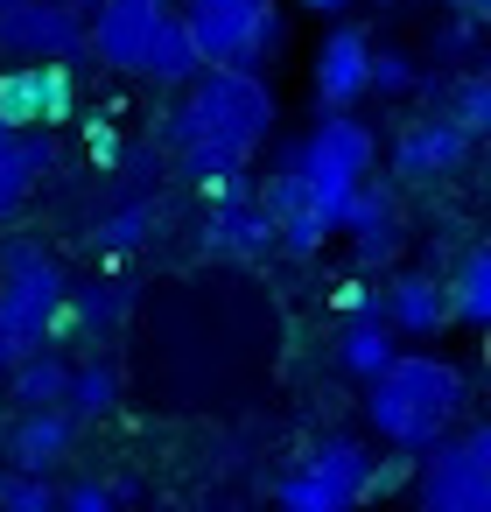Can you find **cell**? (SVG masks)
<instances>
[{"instance_id": "obj_1", "label": "cell", "mask_w": 491, "mask_h": 512, "mask_svg": "<svg viewBox=\"0 0 491 512\" xmlns=\"http://www.w3.org/2000/svg\"><path fill=\"white\" fill-rule=\"evenodd\" d=\"M274 85L246 64H197L183 78V99L162 120V155L190 183H218L253 169L260 141L274 134Z\"/></svg>"}, {"instance_id": "obj_2", "label": "cell", "mask_w": 491, "mask_h": 512, "mask_svg": "<svg viewBox=\"0 0 491 512\" xmlns=\"http://www.w3.org/2000/svg\"><path fill=\"white\" fill-rule=\"evenodd\" d=\"M463 407H470V372L435 351H393L365 379V421L400 456H421L428 442H442L463 421Z\"/></svg>"}, {"instance_id": "obj_3", "label": "cell", "mask_w": 491, "mask_h": 512, "mask_svg": "<svg viewBox=\"0 0 491 512\" xmlns=\"http://www.w3.org/2000/svg\"><path fill=\"white\" fill-rule=\"evenodd\" d=\"M85 50L120 78H155V85H183L197 71L176 0H99L85 15Z\"/></svg>"}, {"instance_id": "obj_4", "label": "cell", "mask_w": 491, "mask_h": 512, "mask_svg": "<svg viewBox=\"0 0 491 512\" xmlns=\"http://www.w3.org/2000/svg\"><path fill=\"white\" fill-rule=\"evenodd\" d=\"M281 162L302 176V190H309V204H316L323 232H337V218H344L351 190H358V183L372 176V162H379V134H372L358 113H323L302 141H288V148H281Z\"/></svg>"}, {"instance_id": "obj_5", "label": "cell", "mask_w": 491, "mask_h": 512, "mask_svg": "<svg viewBox=\"0 0 491 512\" xmlns=\"http://www.w3.org/2000/svg\"><path fill=\"white\" fill-rule=\"evenodd\" d=\"M64 267L43 239H8L0 246V372L50 344V316L64 302Z\"/></svg>"}, {"instance_id": "obj_6", "label": "cell", "mask_w": 491, "mask_h": 512, "mask_svg": "<svg viewBox=\"0 0 491 512\" xmlns=\"http://www.w3.org/2000/svg\"><path fill=\"white\" fill-rule=\"evenodd\" d=\"M197 64H246L260 71L281 43H288V22L274 0H183L176 8Z\"/></svg>"}, {"instance_id": "obj_7", "label": "cell", "mask_w": 491, "mask_h": 512, "mask_svg": "<svg viewBox=\"0 0 491 512\" xmlns=\"http://www.w3.org/2000/svg\"><path fill=\"white\" fill-rule=\"evenodd\" d=\"M414 512H491V428H449L421 449L414 470Z\"/></svg>"}, {"instance_id": "obj_8", "label": "cell", "mask_w": 491, "mask_h": 512, "mask_svg": "<svg viewBox=\"0 0 491 512\" xmlns=\"http://www.w3.org/2000/svg\"><path fill=\"white\" fill-rule=\"evenodd\" d=\"M365 470H372L365 442L358 435H330L274 484V505L281 512H358L365 505Z\"/></svg>"}, {"instance_id": "obj_9", "label": "cell", "mask_w": 491, "mask_h": 512, "mask_svg": "<svg viewBox=\"0 0 491 512\" xmlns=\"http://www.w3.org/2000/svg\"><path fill=\"white\" fill-rule=\"evenodd\" d=\"M0 50L15 64H71L85 57V15L71 0H8L0 8Z\"/></svg>"}, {"instance_id": "obj_10", "label": "cell", "mask_w": 491, "mask_h": 512, "mask_svg": "<svg viewBox=\"0 0 491 512\" xmlns=\"http://www.w3.org/2000/svg\"><path fill=\"white\" fill-rule=\"evenodd\" d=\"M211 197V218H204V253L218 260H267L274 253V225L253 197V169L239 176H218V183H197Z\"/></svg>"}, {"instance_id": "obj_11", "label": "cell", "mask_w": 491, "mask_h": 512, "mask_svg": "<svg viewBox=\"0 0 491 512\" xmlns=\"http://www.w3.org/2000/svg\"><path fill=\"white\" fill-rule=\"evenodd\" d=\"M78 113V78L71 64H15L0 71V120H8L15 134L29 127H57Z\"/></svg>"}, {"instance_id": "obj_12", "label": "cell", "mask_w": 491, "mask_h": 512, "mask_svg": "<svg viewBox=\"0 0 491 512\" xmlns=\"http://www.w3.org/2000/svg\"><path fill=\"white\" fill-rule=\"evenodd\" d=\"M337 232H351L358 267H393V260H400V246H407V211H400V190L365 176V183L351 190V204H344Z\"/></svg>"}, {"instance_id": "obj_13", "label": "cell", "mask_w": 491, "mask_h": 512, "mask_svg": "<svg viewBox=\"0 0 491 512\" xmlns=\"http://www.w3.org/2000/svg\"><path fill=\"white\" fill-rule=\"evenodd\" d=\"M470 134L449 120V113H428V120H414V127H400L393 134V176H407V183H442V176H456L463 162H470Z\"/></svg>"}, {"instance_id": "obj_14", "label": "cell", "mask_w": 491, "mask_h": 512, "mask_svg": "<svg viewBox=\"0 0 491 512\" xmlns=\"http://www.w3.org/2000/svg\"><path fill=\"white\" fill-rule=\"evenodd\" d=\"M365 64H372V36H365L358 22H337V29L323 36L316 64H309V78H316V113H351V106L365 99Z\"/></svg>"}, {"instance_id": "obj_15", "label": "cell", "mask_w": 491, "mask_h": 512, "mask_svg": "<svg viewBox=\"0 0 491 512\" xmlns=\"http://www.w3.org/2000/svg\"><path fill=\"white\" fill-rule=\"evenodd\" d=\"M379 323L393 337H435L449 323V295H442V274H393L379 288Z\"/></svg>"}, {"instance_id": "obj_16", "label": "cell", "mask_w": 491, "mask_h": 512, "mask_svg": "<svg viewBox=\"0 0 491 512\" xmlns=\"http://www.w3.org/2000/svg\"><path fill=\"white\" fill-rule=\"evenodd\" d=\"M50 169H57L50 127H29V134H15V141H0V225H15V218L29 211V190H36Z\"/></svg>"}, {"instance_id": "obj_17", "label": "cell", "mask_w": 491, "mask_h": 512, "mask_svg": "<svg viewBox=\"0 0 491 512\" xmlns=\"http://www.w3.org/2000/svg\"><path fill=\"white\" fill-rule=\"evenodd\" d=\"M78 442V414L71 407H22V421L8 428V456L15 470H57Z\"/></svg>"}, {"instance_id": "obj_18", "label": "cell", "mask_w": 491, "mask_h": 512, "mask_svg": "<svg viewBox=\"0 0 491 512\" xmlns=\"http://www.w3.org/2000/svg\"><path fill=\"white\" fill-rule=\"evenodd\" d=\"M64 386H71V358L57 344H36L29 358L8 365V393L15 407H64Z\"/></svg>"}, {"instance_id": "obj_19", "label": "cell", "mask_w": 491, "mask_h": 512, "mask_svg": "<svg viewBox=\"0 0 491 512\" xmlns=\"http://www.w3.org/2000/svg\"><path fill=\"white\" fill-rule=\"evenodd\" d=\"M442 295H449V323L484 330L491 323V246H463V260L442 281Z\"/></svg>"}, {"instance_id": "obj_20", "label": "cell", "mask_w": 491, "mask_h": 512, "mask_svg": "<svg viewBox=\"0 0 491 512\" xmlns=\"http://www.w3.org/2000/svg\"><path fill=\"white\" fill-rule=\"evenodd\" d=\"M386 358H393V330L379 323V302H372V309H351L344 330H337V365H344L351 379H372Z\"/></svg>"}, {"instance_id": "obj_21", "label": "cell", "mask_w": 491, "mask_h": 512, "mask_svg": "<svg viewBox=\"0 0 491 512\" xmlns=\"http://www.w3.org/2000/svg\"><path fill=\"white\" fill-rule=\"evenodd\" d=\"M155 225H162V211H155V197H120V211H106L99 218V232H92V246L99 253H141L148 239H155Z\"/></svg>"}, {"instance_id": "obj_22", "label": "cell", "mask_w": 491, "mask_h": 512, "mask_svg": "<svg viewBox=\"0 0 491 512\" xmlns=\"http://www.w3.org/2000/svg\"><path fill=\"white\" fill-rule=\"evenodd\" d=\"M64 407H71L78 421H99V414H113V407H120V365H113V358H85V365H71Z\"/></svg>"}, {"instance_id": "obj_23", "label": "cell", "mask_w": 491, "mask_h": 512, "mask_svg": "<svg viewBox=\"0 0 491 512\" xmlns=\"http://www.w3.org/2000/svg\"><path fill=\"white\" fill-rule=\"evenodd\" d=\"M0 512H57L50 470H8L0 477Z\"/></svg>"}, {"instance_id": "obj_24", "label": "cell", "mask_w": 491, "mask_h": 512, "mask_svg": "<svg viewBox=\"0 0 491 512\" xmlns=\"http://www.w3.org/2000/svg\"><path fill=\"white\" fill-rule=\"evenodd\" d=\"M449 120L477 141V134H491V78L484 71H463L456 78V106H449Z\"/></svg>"}, {"instance_id": "obj_25", "label": "cell", "mask_w": 491, "mask_h": 512, "mask_svg": "<svg viewBox=\"0 0 491 512\" xmlns=\"http://www.w3.org/2000/svg\"><path fill=\"white\" fill-rule=\"evenodd\" d=\"M120 498H134L127 477H78L71 491H57V512H120Z\"/></svg>"}, {"instance_id": "obj_26", "label": "cell", "mask_w": 491, "mask_h": 512, "mask_svg": "<svg viewBox=\"0 0 491 512\" xmlns=\"http://www.w3.org/2000/svg\"><path fill=\"white\" fill-rule=\"evenodd\" d=\"M365 92H386V99L414 92V57H400V50H372V64H365Z\"/></svg>"}, {"instance_id": "obj_27", "label": "cell", "mask_w": 491, "mask_h": 512, "mask_svg": "<svg viewBox=\"0 0 491 512\" xmlns=\"http://www.w3.org/2000/svg\"><path fill=\"white\" fill-rule=\"evenodd\" d=\"M113 162H120L127 190H148V183L162 176V148H127V155H113Z\"/></svg>"}, {"instance_id": "obj_28", "label": "cell", "mask_w": 491, "mask_h": 512, "mask_svg": "<svg viewBox=\"0 0 491 512\" xmlns=\"http://www.w3.org/2000/svg\"><path fill=\"white\" fill-rule=\"evenodd\" d=\"M302 8H316V15H344L351 0H302Z\"/></svg>"}, {"instance_id": "obj_29", "label": "cell", "mask_w": 491, "mask_h": 512, "mask_svg": "<svg viewBox=\"0 0 491 512\" xmlns=\"http://www.w3.org/2000/svg\"><path fill=\"white\" fill-rule=\"evenodd\" d=\"M456 8H463V15H484V8H491V0H456Z\"/></svg>"}, {"instance_id": "obj_30", "label": "cell", "mask_w": 491, "mask_h": 512, "mask_svg": "<svg viewBox=\"0 0 491 512\" xmlns=\"http://www.w3.org/2000/svg\"><path fill=\"white\" fill-rule=\"evenodd\" d=\"M71 8H78V15H92V8H99V0H71Z\"/></svg>"}, {"instance_id": "obj_31", "label": "cell", "mask_w": 491, "mask_h": 512, "mask_svg": "<svg viewBox=\"0 0 491 512\" xmlns=\"http://www.w3.org/2000/svg\"><path fill=\"white\" fill-rule=\"evenodd\" d=\"M0 141H15V127H8V120H0Z\"/></svg>"}, {"instance_id": "obj_32", "label": "cell", "mask_w": 491, "mask_h": 512, "mask_svg": "<svg viewBox=\"0 0 491 512\" xmlns=\"http://www.w3.org/2000/svg\"><path fill=\"white\" fill-rule=\"evenodd\" d=\"M0 8H8V0H0Z\"/></svg>"}]
</instances>
